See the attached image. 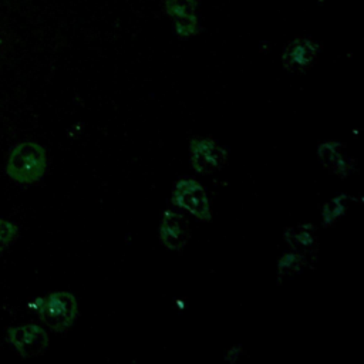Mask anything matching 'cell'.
Here are the masks:
<instances>
[{
	"label": "cell",
	"instance_id": "8",
	"mask_svg": "<svg viewBox=\"0 0 364 364\" xmlns=\"http://www.w3.org/2000/svg\"><path fill=\"white\" fill-rule=\"evenodd\" d=\"M317 155L326 169L341 178L348 176L354 169V159L344 155L343 145L338 142H324L318 145Z\"/></svg>",
	"mask_w": 364,
	"mask_h": 364
},
{
	"label": "cell",
	"instance_id": "2",
	"mask_svg": "<svg viewBox=\"0 0 364 364\" xmlns=\"http://www.w3.org/2000/svg\"><path fill=\"white\" fill-rule=\"evenodd\" d=\"M77 300L68 291H55L41 300L40 318L54 331H65L77 317Z\"/></svg>",
	"mask_w": 364,
	"mask_h": 364
},
{
	"label": "cell",
	"instance_id": "9",
	"mask_svg": "<svg viewBox=\"0 0 364 364\" xmlns=\"http://www.w3.org/2000/svg\"><path fill=\"white\" fill-rule=\"evenodd\" d=\"M284 239L293 249V252L301 256H304L306 253H316L317 250V236L313 225H300L297 228H289L284 232Z\"/></svg>",
	"mask_w": 364,
	"mask_h": 364
},
{
	"label": "cell",
	"instance_id": "7",
	"mask_svg": "<svg viewBox=\"0 0 364 364\" xmlns=\"http://www.w3.org/2000/svg\"><path fill=\"white\" fill-rule=\"evenodd\" d=\"M191 237V228L185 216L166 210L159 226L161 243L171 250H182Z\"/></svg>",
	"mask_w": 364,
	"mask_h": 364
},
{
	"label": "cell",
	"instance_id": "4",
	"mask_svg": "<svg viewBox=\"0 0 364 364\" xmlns=\"http://www.w3.org/2000/svg\"><path fill=\"white\" fill-rule=\"evenodd\" d=\"M192 168L199 173H213L228 161V151L212 138H192L189 142Z\"/></svg>",
	"mask_w": 364,
	"mask_h": 364
},
{
	"label": "cell",
	"instance_id": "10",
	"mask_svg": "<svg viewBox=\"0 0 364 364\" xmlns=\"http://www.w3.org/2000/svg\"><path fill=\"white\" fill-rule=\"evenodd\" d=\"M199 0H165V13L173 20L195 16Z\"/></svg>",
	"mask_w": 364,
	"mask_h": 364
},
{
	"label": "cell",
	"instance_id": "6",
	"mask_svg": "<svg viewBox=\"0 0 364 364\" xmlns=\"http://www.w3.org/2000/svg\"><path fill=\"white\" fill-rule=\"evenodd\" d=\"M10 343L23 357H34L43 354L48 347V334L38 326L27 324L13 327L7 333Z\"/></svg>",
	"mask_w": 364,
	"mask_h": 364
},
{
	"label": "cell",
	"instance_id": "14",
	"mask_svg": "<svg viewBox=\"0 0 364 364\" xmlns=\"http://www.w3.org/2000/svg\"><path fill=\"white\" fill-rule=\"evenodd\" d=\"M16 235H17L16 225L0 219V252L14 240Z\"/></svg>",
	"mask_w": 364,
	"mask_h": 364
},
{
	"label": "cell",
	"instance_id": "12",
	"mask_svg": "<svg viewBox=\"0 0 364 364\" xmlns=\"http://www.w3.org/2000/svg\"><path fill=\"white\" fill-rule=\"evenodd\" d=\"M347 199L346 195L338 196L336 199H333L331 202L326 203L324 209H323V222L326 226L334 223L344 212V209L347 208V203L344 202Z\"/></svg>",
	"mask_w": 364,
	"mask_h": 364
},
{
	"label": "cell",
	"instance_id": "5",
	"mask_svg": "<svg viewBox=\"0 0 364 364\" xmlns=\"http://www.w3.org/2000/svg\"><path fill=\"white\" fill-rule=\"evenodd\" d=\"M320 46L307 37H297L287 43L282 53V64L287 71H304L317 60Z\"/></svg>",
	"mask_w": 364,
	"mask_h": 364
},
{
	"label": "cell",
	"instance_id": "1",
	"mask_svg": "<svg viewBox=\"0 0 364 364\" xmlns=\"http://www.w3.org/2000/svg\"><path fill=\"white\" fill-rule=\"evenodd\" d=\"M47 166L46 151L34 142H23L13 148L7 161V173L20 183L38 181Z\"/></svg>",
	"mask_w": 364,
	"mask_h": 364
},
{
	"label": "cell",
	"instance_id": "11",
	"mask_svg": "<svg viewBox=\"0 0 364 364\" xmlns=\"http://www.w3.org/2000/svg\"><path fill=\"white\" fill-rule=\"evenodd\" d=\"M304 264H307V259L296 252H290L282 256V259L279 260V266H277V273H279V279H282L283 276L299 272Z\"/></svg>",
	"mask_w": 364,
	"mask_h": 364
},
{
	"label": "cell",
	"instance_id": "3",
	"mask_svg": "<svg viewBox=\"0 0 364 364\" xmlns=\"http://www.w3.org/2000/svg\"><path fill=\"white\" fill-rule=\"evenodd\" d=\"M172 202L186 209L196 219L209 222L212 219L210 203L205 188L195 179H181L175 183L172 191Z\"/></svg>",
	"mask_w": 364,
	"mask_h": 364
},
{
	"label": "cell",
	"instance_id": "13",
	"mask_svg": "<svg viewBox=\"0 0 364 364\" xmlns=\"http://www.w3.org/2000/svg\"><path fill=\"white\" fill-rule=\"evenodd\" d=\"M175 21V31L179 37H191L198 34L199 31V21L195 16H189V17H182V18H176Z\"/></svg>",
	"mask_w": 364,
	"mask_h": 364
}]
</instances>
